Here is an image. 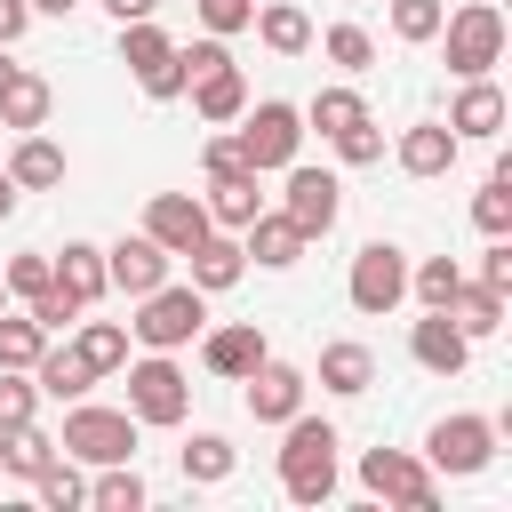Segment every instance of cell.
<instances>
[{
  "mask_svg": "<svg viewBox=\"0 0 512 512\" xmlns=\"http://www.w3.org/2000/svg\"><path fill=\"white\" fill-rule=\"evenodd\" d=\"M320 56H328L336 72H368V64H376V32H368V24H328V32H320Z\"/></svg>",
  "mask_w": 512,
  "mask_h": 512,
  "instance_id": "obj_37",
  "label": "cell"
},
{
  "mask_svg": "<svg viewBox=\"0 0 512 512\" xmlns=\"http://www.w3.org/2000/svg\"><path fill=\"white\" fill-rule=\"evenodd\" d=\"M72 352H80L96 376H112V368H128V328H120V320H88V312H80V320H72Z\"/></svg>",
  "mask_w": 512,
  "mask_h": 512,
  "instance_id": "obj_28",
  "label": "cell"
},
{
  "mask_svg": "<svg viewBox=\"0 0 512 512\" xmlns=\"http://www.w3.org/2000/svg\"><path fill=\"white\" fill-rule=\"evenodd\" d=\"M32 32V0H0V48H16Z\"/></svg>",
  "mask_w": 512,
  "mask_h": 512,
  "instance_id": "obj_48",
  "label": "cell"
},
{
  "mask_svg": "<svg viewBox=\"0 0 512 512\" xmlns=\"http://www.w3.org/2000/svg\"><path fill=\"white\" fill-rule=\"evenodd\" d=\"M432 40L448 48V72H456V80H480V72L504 64V8H496V0H464V8L440 16Z\"/></svg>",
  "mask_w": 512,
  "mask_h": 512,
  "instance_id": "obj_3",
  "label": "cell"
},
{
  "mask_svg": "<svg viewBox=\"0 0 512 512\" xmlns=\"http://www.w3.org/2000/svg\"><path fill=\"white\" fill-rule=\"evenodd\" d=\"M192 16H200V32H216V40H232V32H248V16H256V0H192Z\"/></svg>",
  "mask_w": 512,
  "mask_h": 512,
  "instance_id": "obj_46",
  "label": "cell"
},
{
  "mask_svg": "<svg viewBox=\"0 0 512 512\" xmlns=\"http://www.w3.org/2000/svg\"><path fill=\"white\" fill-rule=\"evenodd\" d=\"M248 24H256V40H264L272 56H304V48H312V16H304V8H288V0H264Z\"/></svg>",
  "mask_w": 512,
  "mask_h": 512,
  "instance_id": "obj_27",
  "label": "cell"
},
{
  "mask_svg": "<svg viewBox=\"0 0 512 512\" xmlns=\"http://www.w3.org/2000/svg\"><path fill=\"white\" fill-rule=\"evenodd\" d=\"M384 8H392V40H408V48H424L448 16V0H384Z\"/></svg>",
  "mask_w": 512,
  "mask_h": 512,
  "instance_id": "obj_40",
  "label": "cell"
},
{
  "mask_svg": "<svg viewBox=\"0 0 512 512\" xmlns=\"http://www.w3.org/2000/svg\"><path fill=\"white\" fill-rule=\"evenodd\" d=\"M8 176H16V192H56L64 184V144L48 128H24L16 152H8Z\"/></svg>",
  "mask_w": 512,
  "mask_h": 512,
  "instance_id": "obj_22",
  "label": "cell"
},
{
  "mask_svg": "<svg viewBox=\"0 0 512 512\" xmlns=\"http://www.w3.org/2000/svg\"><path fill=\"white\" fill-rule=\"evenodd\" d=\"M456 288H464V264H456V256H424V264H408V296H416L424 312H440Z\"/></svg>",
  "mask_w": 512,
  "mask_h": 512,
  "instance_id": "obj_35",
  "label": "cell"
},
{
  "mask_svg": "<svg viewBox=\"0 0 512 512\" xmlns=\"http://www.w3.org/2000/svg\"><path fill=\"white\" fill-rule=\"evenodd\" d=\"M200 208H208V224H224V232H240L256 208H264V176L256 168H232V176H208V192H200Z\"/></svg>",
  "mask_w": 512,
  "mask_h": 512,
  "instance_id": "obj_23",
  "label": "cell"
},
{
  "mask_svg": "<svg viewBox=\"0 0 512 512\" xmlns=\"http://www.w3.org/2000/svg\"><path fill=\"white\" fill-rule=\"evenodd\" d=\"M128 416H136V424H184V416H192V376H184L168 352L128 360Z\"/></svg>",
  "mask_w": 512,
  "mask_h": 512,
  "instance_id": "obj_8",
  "label": "cell"
},
{
  "mask_svg": "<svg viewBox=\"0 0 512 512\" xmlns=\"http://www.w3.org/2000/svg\"><path fill=\"white\" fill-rule=\"evenodd\" d=\"M472 224L496 240V232H512V168H496L480 192H472Z\"/></svg>",
  "mask_w": 512,
  "mask_h": 512,
  "instance_id": "obj_39",
  "label": "cell"
},
{
  "mask_svg": "<svg viewBox=\"0 0 512 512\" xmlns=\"http://www.w3.org/2000/svg\"><path fill=\"white\" fill-rule=\"evenodd\" d=\"M56 288L80 296V304H96V296H104V248H96V240H64V256H56Z\"/></svg>",
  "mask_w": 512,
  "mask_h": 512,
  "instance_id": "obj_29",
  "label": "cell"
},
{
  "mask_svg": "<svg viewBox=\"0 0 512 512\" xmlns=\"http://www.w3.org/2000/svg\"><path fill=\"white\" fill-rule=\"evenodd\" d=\"M232 136H240L248 168H256V176H272V168H288V160L304 152V112H296V104H280V96H264V104H248V112L232 120Z\"/></svg>",
  "mask_w": 512,
  "mask_h": 512,
  "instance_id": "obj_5",
  "label": "cell"
},
{
  "mask_svg": "<svg viewBox=\"0 0 512 512\" xmlns=\"http://www.w3.org/2000/svg\"><path fill=\"white\" fill-rule=\"evenodd\" d=\"M80 0H32V16H72Z\"/></svg>",
  "mask_w": 512,
  "mask_h": 512,
  "instance_id": "obj_51",
  "label": "cell"
},
{
  "mask_svg": "<svg viewBox=\"0 0 512 512\" xmlns=\"http://www.w3.org/2000/svg\"><path fill=\"white\" fill-rule=\"evenodd\" d=\"M16 200H24V192H16V176H8V168H0V224H8V216H16Z\"/></svg>",
  "mask_w": 512,
  "mask_h": 512,
  "instance_id": "obj_50",
  "label": "cell"
},
{
  "mask_svg": "<svg viewBox=\"0 0 512 512\" xmlns=\"http://www.w3.org/2000/svg\"><path fill=\"white\" fill-rule=\"evenodd\" d=\"M88 504H96V512H144V480H136V464H96Z\"/></svg>",
  "mask_w": 512,
  "mask_h": 512,
  "instance_id": "obj_36",
  "label": "cell"
},
{
  "mask_svg": "<svg viewBox=\"0 0 512 512\" xmlns=\"http://www.w3.org/2000/svg\"><path fill=\"white\" fill-rule=\"evenodd\" d=\"M112 24H136V16H160V0H104Z\"/></svg>",
  "mask_w": 512,
  "mask_h": 512,
  "instance_id": "obj_49",
  "label": "cell"
},
{
  "mask_svg": "<svg viewBox=\"0 0 512 512\" xmlns=\"http://www.w3.org/2000/svg\"><path fill=\"white\" fill-rule=\"evenodd\" d=\"M8 80H16V64H8V48H0V88H8Z\"/></svg>",
  "mask_w": 512,
  "mask_h": 512,
  "instance_id": "obj_52",
  "label": "cell"
},
{
  "mask_svg": "<svg viewBox=\"0 0 512 512\" xmlns=\"http://www.w3.org/2000/svg\"><path fill=\"white\" fill-rule=\"evenodd\" d=\"M272 344H264V328L256 320H224V328H200V360H208V376H224V384H240L256 360H264Z\"/></svg>",
  "mask_w": 512,
  "mask_h": 512,
  "instance_id": "obj_16",
  "label": "cell"
},
{
  "mask_svg": "<svg viewBox=\"0 0 512 512\" xmlns=\"http://www.w3.org/2000/svg\"><path fill=\"white\" fill-rule=\"evenodd\" d=\"M328 144H336L344 168H376V160H384V128H376V120H360V128H344V136H328Z\"/></svg>",
  "mask_w": 512,
  "mask_h": 512,
  "instance_id": "obj_43",
  "label": "cell"
},
{
  "mask_svg": "<svg viewBox=\"0 0 512 512\" xmlns=\"http://www.w3.org/2000/svg\"><path fill=\"white\" fill-rule=\"evenodd\" d=\"M32 416H40L32 368H0V432H8V424H32Z\"/></svg>",
  "mask_w": 512,
  "mask_h": 512,
  "instance_id": "obj_41",
  "label": "cell"
},
{
  "mask_svg": "<svg viewBox=\"0 0 512 512\" xmlns=\"http://www.w3.org/2000/svg\"><path fill=\"white\" fill-rule=\"evenodd\" d=\"M280 176H288V184H280V216H288L304 240H328L336 216H344V176H336V168H304V160H288Z\"/></svg>",
  "mask_w": 512,
  "mask_h": 512,
  "instance_id": "obj_7",
  "label": "cell"
},
{
  "mask_svg": "<svg viewBox=\"0 0 512 512\" xmlns=\"http://www.w3.org/2000/svg\"><path fill=\"white\" fill-rule=\"evenodd\" d=\"M24 312H32V320H40V328H48V336H64V328H72V320H80V312H88V304H80V296H64V288H56V280H48V288H40V296H32V304H24Z\"/></svg>",
  "mask_w": 512,
  "mask_h": 512,
  "instance_id": "obj_45",
  "label": "cell"
},
{
  "mask_svg": "<svg viewBox=\"0 0 512 512\" xmlns=\"http://www.w3.org/2000/svg\"><path fill=\"white\" fill-rule=\"evenodd\" d=\"M144 232H152L168 256H184V248L208 232V208H200V192H152V208H144Z\"/></svg>",
  "mask_w": 512,
  "mask_h": 512,
  "instance_id": "obj_19",
  "label": "cell"
},
{
  "mask_svg": "<svg viewBox=\"0 0 512 512\" xmlns=\"http://www.w3.org/2000/svg\"><path fill=\"white\" fill-rule=\"evenodd\" d=\"M40 344H48V328L32 312H0V368H32Z\"/></svg>",
  "mask_w": 512,
  "mask_h": 512,
  "instance_id": "obj_38",
  "label": "cell"
},
{
  "mask_svg": "<svg viewBox=\"0 0 512 512\" xmlns=\"http://www.w3.org/2000/svg\"><path fill=\"white\" fill-rule=\"evenodd\" d=\"M208 328V296L184 280H160L152 296H136V320H128V344H144V352H184L192 336Z\"/></svg>",
  "mask_w": 512,
  "mask_h": 512,
  "instance_id": "obj_2",
  "label": "cell"
},
{
  "mask_svg": "<svg viewBox=\"0 0 512 512\" xmlns=\"http://www.w3.org/2000/svg\"><path fill=\"white\" fill-rule=\"evenodd\" d=\"M184 264H192V288H200V296H224V288H240V272H248V248H240V232L208 224V232L184 248Z\"/></svg>",
  "mask_w": 512,
  "mask_h": 512,
  "instance_id": "obj_15",
  "label": "cell"
},
{
  "mask_svg": "<svg viewBox=\"0 0 512 512\" xmlns=\"http://www.w3.org/2000/svg\"><path fill=\"white\" fill-rule=\"evenodd\" d=\"M368 8H384V0H368Z\"/></svg>",
  "mask_w": 512,
  "mask_h": 512,
  "instance_id": "obj_54",
  "label": "cell"
},
{
  "mask_svg": "<svg viewBox=\"0 0 512 512\" xmlns=\"http://www.w3.org/2000/svg\"><path fill=\"white\" fill-rule=\"evenodd\" d=\"M48 104H56V88L16 64V80L0 88V128H16V136H24V128H48Z\"/></svg>",
  "mask_w": 512,
  "mask_h": 512,
  "instance_id": "obj_26",
  "label": "cell"
},
{
  "mask_svg": "<svg viewBox=\"0 0 512 512\" xmlns=\"http://www.w3.org/2000/svg\"><path fill=\"white\" fill-rule=\"evenodd\" d=\"M360 488L400 504V512H440V472L424 456H408V448H368L360 456Z\"/></svg>",
  "mask_w": 512,
  "mask_h": 512,
  "instance_id": "obj_6",
  "label": "cell"
},
{
  "mask_svg": "<svg viewBox=\"0 0 512 512\" xmlns=\"http://www.w3.org/2000/svg\"><path fill=\"white\" fill-rule=\"evenodd\" d=\"M440 312H448V320H456V328H464L472 344L504 328V296H496V288H480V280H464V288H456V296H448Z\"/></svg>",
  "mask_w": 512,
  "mask_h": 512,
  "instance_id": "obj_30",
  "label": "cell"
},
{
  "mask_svg": "<svg viewBox=\"0 0 512 512\" xmlns=\"http://www.w3.org/2000/svg\"><path fill=\"white\" fill-rule=\"evenodd\" d=\"M240 384H248V416H256V424H288V416L304 408V384H312V376L264 352V360H256V368L240 376Z\"/></svg>",
  "mask_w": 512,
  "mask_h": 512,
  "instance_id": "obj_13",
  "label": "cell"
},
{
  "mask_svg": "<svg viewBox=\"0 0 512 512\" xmlns=\"http://www.w3.org/2000/svg\"><path fill=\"white\" fill-rule=\"evenodd\" d=\"M456 152H464V136H456L448 120H416V128H400V144H392L400 176H416V184L448 176V168H456Z\"/></svg>",
  "mask_w": 512,
  "mask_h": 512,
  "instance_id": "obj_14",
  "label": "cell"
},
{
  "mask_svg": "<svg viewBox=\"0 0 512 512\" xmlns=\"http://www.w3.org/2000/svg\"><path fill=\"white\" fill-rule=\"evenodd\" d=\"M368 120V96L360 88H320L312 104H304V128H320V136H344V128H360Z\"/></svg>",
  "mask_w": 512,
  "mask_h": 512,
  "instance_id": "obj_33",
  "label": "cell"
},
{
  "mask_svg": "<svg viewBox=\"0 0 512 512\" xmlns=\"http://www.w3.org/2000/svg\"><path fill=\"white\" fill-rule=\"evenodd\" d=\"M344 296H352V312H368V320L400 312V304H408V248H392V240H368V248L352 256V280H344Z\"/></svg>",
  "mask_w": 512,
  "mask_h": 512,
  "instance_id": "obj_9",
  "label": "cell"
},
{
  "mask_svg": "<svg viewBox=\"0 0 512 512\" xmlns=\"http://www.w3.org/2000/svg\"><path fill=\"white\" fill-rule=\"evenodd\" d=\"M0 280H8V296H24V304H32V296H40L48 280H56V256H48V248H24V256H16V264H8Z\"/></svg>",
  "mask_w": 512,
  "mask_h": 512,
  "instance_id": "obj_42",
  "label": "cell"
},
{
  "mask_svg": "<svg viewBox=\"0 0 512 512\" xmlns=\"http://www.w3.org/2000/svg\"><path fill=\"white\" fill-rule=\"evenodd\" d=\"M0 312H8V280H0Z\"/></svg>",
  "mask_w": 512,
  "mask_h": 512,
  "instance_id": "obj_53",
  "label": "cell"
},
{
  "mask_svg": "<svg viewBox=\"0 0 512 512\" xmlns=\"http://www.w3.org/2000/svg\"><path fill=\"white\" fill-rule=\"evenodd\" d=\"M464 280H480V288H496V296H512V232H496V240L480 248V264H472Z\"/></svg>",
  "mask_w": 512,
  "mask_h": 512,
  "instance_id": "obj_44",
  "label": "cell"
},
{
  "mask_svg": "<svg viewBox=\"0 0 512 512\" xmlns=\"http://www.w3.org/2000/svg\"><path fill=\"white\" fill-rule=\"evenodd\" d=\"M168 248L152 240V232H128V240H112L104 248V288H120V296H152L160 280H168Z\"/></svg>",
  "mask_w": 512,
  "mask_h": 512,
  "instance_id": "obj_12",
  "label": "cell"
},
{
  "mask_svg": "<svg viewBox=\"0 0 512 512\" xmlns=\"http://www.w3.org/2000/svg\"><path fill=\"white\" fill-rule=\"evenodd\" d=\"M176 464H184V480H192V488H216V480H232V464H240V456H232V440H224V432H192V440L176 448Z\"/></svg>",
  "mask_w": 512,
  "mask_h": 512,
  "instance_id": "obj_31",
  "label": "cell"
},
{
  "mask_svg": "<svg viewBox=\"0 0 512 512\" xmlns=\"http://www.w3.org/2000/svg\"><path fill=\"white\" fill-rule=\"evenodd\" d=\"M32 384H40V400H88V384H96V368L72 352V344H40V360H32Z\"/></svg>",
  "mask_w": 512,
  "mask_h": 512,
  "instance_id": "obj_25",
  "label": "cell"
},
{
  "mask_svg": "<svg viewBox=\"0 0 512 512\" xmlns=\"http://www.w3.org/2000/svg\"><path fill=\"white\" fill-rule=\"evenodd\" d=\"M184 96H192V112H200L208 128H232V120L248 112V80H240V64H216V72L184 80Z\"/></svg>",
  "mask_w": 512,
  "mask_h": 512,
  "instance_id": "obj_21",
  "label": "cell"
},
{
  "mask_svg": "<svg viewBox=\"0 0 512 512\" xmlns=\"http://www.w3.org/2000/svg\"><path fill=\"white\" fill-rule=\"evenodd\" d=\"M280 432H288V440H280V496H288V504H328V496H336V448H344L336 424H320V416L296 408Z\"/></svg>",
  "mask_w": 512,
  "mask_h": 512,
  "instance_id": "obj_1",
  "label": "cell"
},
{
  "mask_svg": "<svg viewBox=\"0 0 512 512\" xmlns=\"http://www.w3.org/2000/svg\"><path fill=\"white\" fill-rule=\"evenodd\" d=\"M200 168H208V176H232V168H248L240 136H208V144H200Z\"/></svg>",
  "mask_w": 512,
  "mask_h": 512,
  "instance_id": "obj_47",
  "label": "cell"
},
{
  "mask_svg": "<svg viewBox=\"0 0 512 512\" xmlns=\"http://www.w3.org/2000/svg\"><path fill=\"white\" fill-rule=\"evenodd\" d=\"M240 248H248L264 272H288V264H304V248H312V240H304V232H296L280 208H256V216L240 224Z\"/></svg>",
  "mask_w": 512,
  "mask_h": 512,
  "instance_id": "obj_20",
  "label": "cell"
},
{
  "mask_svg": "<svg viewBox=\"0 0 512 512\" xmlns=\"http://www.w3.org/2000/svg\"><path fill=\"white\" fill-rule=\"evenodd\" d=\"M376 384V352L360 344V336H336V344H320V392H336V400H360Z\"/></svg>",
  "mask_w": 512,
  "mask_h": 512,
  "instance_id": "obj_24",
  "label": "cell"
},
{
  "mask_svg": "<svg viewBox=\"0 0 512 512\" xmlns=\"http://www.w3.org/2000/svg\"><path fill=\"white\" fill-rule=\"evenodd\" d=\"M32 496H40L48 512H80V504H88V480H80V464H72V456L56 448V456H48L40 472H32Z\"/></svg>",
  "mask_w": 512,
  "mask_h": 512,
  "instance_id": "obj_32",
  "label": "cell"
},
{
  "mask_svg": "<svg viewBox=\"0 0 512 512\" xmlns=\"http://www.w3.org/2000/svg\"><path fill=\"white\" fill-rule=\"evenodd\" d=\"M488 456H496V424H488V416H440V424L424 432V464L448 472V480L488 472Z\"/></svg>",
  "mask_w": 512,
  "mask_h": 512,
  "instance_id": "obj_11",
  "label": "cell"
},
{
  "mask_svg": "<svg viewBox=\"0 0 512 512\" xmlns=\"http://www.w3.org/2000/svg\"><path fill=\"white\" fill-rule=\"evenodd\" d=\"M408 360H416L424 376H464V360H472V336H464L448 312H424V320L408 328Z\"/></svg>",
  "mask_w": 512,
  "mask_h": 512,
  "instance_id": "obj_17",
  "label": "cell"
},
{
  "mask_svg": "<svg viewBox=\"0 0 512 512\" xmlns=\"http://www.w3.org/2000/svg\"><path fill=\"white\" fill-rule=\"evenodd\" d=\"M120 64L136 72V88L152 96V104H168V96H184V64H176V40L152 24V16H136V24H120Z\"/></svg>",
  "mask_w": 512,
  "mask_h": 512,
  "instance_id": "obj_10",
  "label": "cell"
},
{
  "mask_svg": "<svg viewBox=\"0 0 512 512\" xmlns=\"http://www.w3.org/2000/svg\"><path fill=\"white\" fill-rule=\"evenodd\" d=\"M448 128L464 136V144H496L504 136V88L480 72V80H464L456 88V104H448Z\"/></svg>",
  "mask_w": 512,
  "mask_h": 512,
  "instance_id": "obj_18",
  "label": "cell"
},
{
  "mask_svg": "<svg viewBox=\"0 0 512 512\" xmlns=\"http://www.w3.org/2000/svg\"><path fill=\"white\" fill-rule=\"evenodd\" d=\"M136 416L128 408H96V400H72V416H64V456L72 464H136Z\"/></svg>",
  "mask_w": 512,
  "mask_h": 512,
  "instance_id": "obj_4",
  "label": "cell"
},
{
  "mask_svg": "<svg viewBox=\"0 0 512 512\" xmlns=\"http://www.w3.org/2000/svg\"><path fill=\"white\" fill-rule=\"evenodd\" d=\"M48 456H56V440H48L40 424H8V432H0V472H8V480H32Z\"/></svg>",
  "mask_w": 512,
  "mask_h": 512,
  "instance_id": "obj_34",
  "label": "cell"
}]
</instances>
